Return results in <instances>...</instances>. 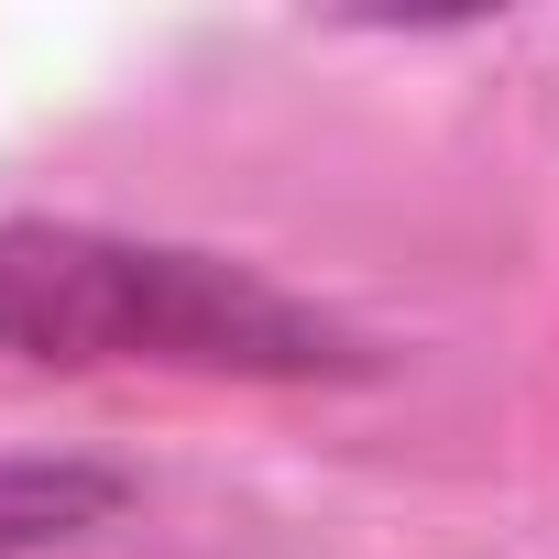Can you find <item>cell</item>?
Here are the masks:
<instances>
[{
  "label": "cell",
  "mask_w": 559,
  "mask_h": 559,
  "mask_svg": "<svg viewBox=\"0 0 559 559\" xmlns=\"http://www.w3.org/2000/svg\"><path fill=\"white\" fill-rule=\"evenodd\" d=\"M132 504V472L78 450H0V559H45Z\"/></svg>",
  "instance_id": "7a4b0ae2"
},
{
  "label": "cell",
  "mask_w": 559,
  "mask_h": 559,
  "mask_svg": "<svg viewBox=\"0 0 559 559\" xmlns=\"http://www.w3.org/2000/svg\"><path fill=\"white\" fill-rule=\"evenodd\" d=\"M0 362L45 373H187V384H352L373 341L209 241L99 219H0Z\"/></svg>",
  "instance_id": "6da1fadb"
}]
</instances>
